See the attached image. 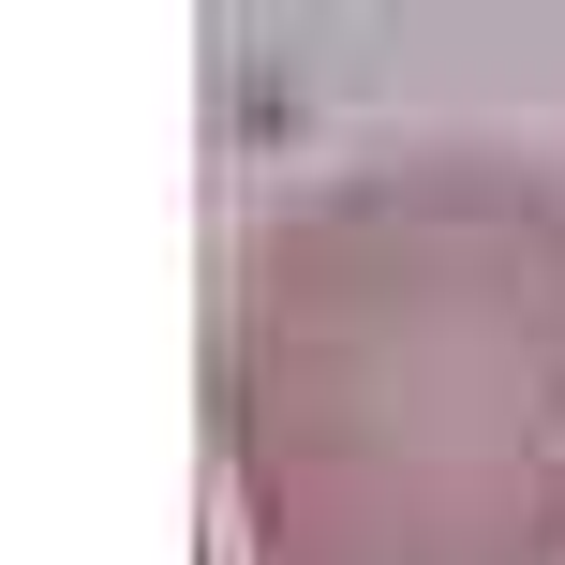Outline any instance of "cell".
I'll use <instances>...</instances> for the list:
<instances>
[{
    "mask_svg": "<svg viewBox=\"0 0 565 565\" xmlns=\"http://www.w3.org/2000/svg\"><path fill=\"white\" fill-rule=\"evenodd\" d=\"M254 565H565V194L358 179L254 254Z\"/></svg>",
    "mask_w": 565,
    "mask_h": 565,
    "instance_id": "cell-1",
    "label": "cell"
}]
</instances>
